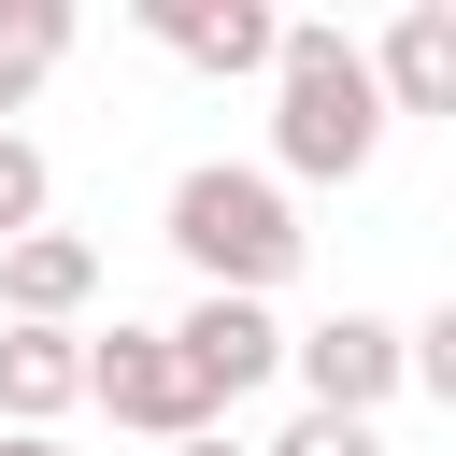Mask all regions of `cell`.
I'll use <instances>...</instances> for the list:
<instances>
[{"label":"cell","mask_w":456,"mask_h":456,"mask_svg":"<svg viewBox=\"0 0 456 456\" xmlns=\"http://www.w3.org/2000/svg\"><path fill=\"white\" fill-rule=\"evenodd\" d=\"M385 157V100H370V57H356V28H328V14H285V43H271V185L299 200V185H356Z\"/></svg>","instance_id":"obj_1"},{"label":"cell","mask_w":456,"mask_h":456,"mask_svg":"<svg viewBox=\"0 0 456 456\" xmlns=\"http://www.w3.org/2000/svg\"><path fill=\"white\" fill-rule=\"evenodd\" d=\"M157 228H171V256L200 271V299H271L299 256H314V228H299V200L256 171V157H200V171H171V200H157Z\"/></svg>","instance_id":"obj_2"},{"label":"cell","mask_w":456,"mask_h":456,"mask_svg":"<svg viewBox=\"0 0 456 456\" xmlns=\"http://www.w3.org/2000/svg\"><path fill=\"white\" fill-rule=\"evenodd\" d=\"M86 413H114L128 442H185V428H214V399L185 385V356H171V328H86Z\"/></svg>","instance_id":"obj_3"},{"label":"cell","mask_w":456,"mask_h":456,"mask_svg":"<svg viewBox=\"0 0 456 456\" xmlns=\"http://www.w3.org/2000/svg\"><path fill=\"white\" fill-rule=\"evenodd\" d=\"M285 385H299V413H356V428H385V399H399V314H328V328H285Z\"/></svg>","instance_id":"obj_4"},{"label":"cell","mask_w":456,"mask_h":456,"mask_svg":"<svg viewBox=\"0 0 456 456\" xmlns=\"http://www.w3.org/2000/svg\"><path fill=\"white\" fill-rule=\"evenodd\" d=\"M171 356H185V385H200L214 428H228L256 385H285V314H271V299H185V314H171Z\"/></svg>","instance_id":"obj_5"},{"label":"cell","mask_w":456,"mask_h":456,"mask_svg":"<svg viewBox=\"0 0 456 456\" xmlns=\"http://www.w3.org/2000/svg\"><path fill=\"white\" fill-rule=\"evenodd\" d=\"M142 28H157L185 71H214V86H271V43H285L271 0H142Z\"/></svg>","instance_id":"obj_6"},{"label":"cell","mask_w":456,"mask_h":456,"mask_svg":"<svg viewBox=\"0 0 456 456\" xmlns=\"http://www.w3.org/2000/svg\"><path fill=\"white\" fill-rule=\"evenodd\" d=\"M356 57H370L385 128H399V114H456V0H399L385 43H356Z\"/></svg>","instance_id":"obj_7"},{"label":"cell","mask_w":456,"mask_h":456,"mask_svg":"<svg viewBox=\"0 0 456 456\" xmlns=\"http://www.w3.org/2000/svg\"><path fill=\"white\" fill-rule=\"evenodd\" d=\"M86 299H100V242L86 228L0 242V328H86Z\"/></svg>","instance_id":"obj_8"},{"label":"cell","mask_w":456,"mask_h":456,"mask_svg":"<svg viewBox=\"0 0 456 456\" xmlns=\"http://www.w3.org/2000/svg\"><path fill=\"white\" fill-rule=\"evenodd\" d=\"M57 413H86V328H0V428L57 442Z\"/></svg>","instance_id":"obj_9"},{"label":"cell","mask_w":456,"mask_h":456,"mask_svg":"<svg viewBox=\"0 0 456 456\" xmlns=\"http://www.w3.org/2000/svg\"><path fill=\"white\" fill-rule=\"evenodd\" d=\"M57 57H71V0H0V128L43 100Z\"/></svg>","instance_id":"obj_10"},{"label":"cell","mask_w":456,"mask_h":456,"mask_svg":"<svg viewBox=\"0 0 456 456\" xmlns=\"http://www.w3.org/2000/svg\"><path fill=\"white\" fill-rule=\"evenodd\" d=\"M28 228H57V157L28 128H0V242H28Z\"/></svg>","instance_id":"obj_11"},{"label":"cell","mask_w":456,"mask_h":456,"mask_svg":"<svg viewBox=\"0 0 456 456\" xmlns=\"http://www.w3.org/2000/svg\"><path fill=\"white\" fill-rule=\"evenodd\" d=\"M256 456H385V428H356V413H285Z\"/></svg>","instance_id":"obj_12"},{"label":"cell","mask_w":456,"mask_h":456,"mask_svg":"<svg viewBox=\"0 0 456 456\" xmlns=\"http://www.w3.org/2000/svg\"><path fill=\"white\" fill-rule=\"evenodd\" d=\"M157 456H256L242 428H185V442H157Z\"/></svg>","instance_id":"obj_13"},{"label":"cell","mask_w":456,"mask_h":456,"mask_svg":"<svg viewBox=\"0 0 456 456\" xmlns=\"http://www.w3.org/2000/svg\"><path fill=\"white\" fill-rule=\"evenodd\" d=\"M0 456H71V442H28V428H0Z\"/></svg>","instance_id":"obj_14"}]
</instances>
